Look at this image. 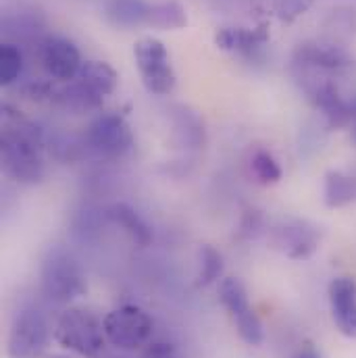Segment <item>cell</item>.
I'll use <instances>...</instances> for the list:
<instances>
[{
	"instance_id": "1",
	"label": "cell",
	"mask_w": 356,
	"mask_h": 358,
	"mask_svg": "<svg viewBox=\"0 0 356 358\" xmlns=\"http://www.w3.org/2000/svg\"><path fill=\"white\" fill-rule=\"evenodd\" d=\"M44 131L21 117L8 104L2 106L0 155L4 171L19 183H38L44 178Z\"/></svg>"
},
{
	"instance_id": "2",
	"label": "cell",
	"mask_w": 356,
	"mask_h": 358,
	"mask_svg": "<svg viewBox=\"0 0 356 358\" xmlns=\"http://www.w3.org/2000/svg\"><path fill=\"white\" fill-rule=\"evenodd\" d=\"M40 285L42 294L57 304H69L88 292L84 268L63 248L46 252L40 268Z\"/></svg>"
},
{
	"instance_id": "3",
	"label": "cell",
	"mask_w": 356,
	"mask_h": 358,
	"mask_svg": "<svg viewBox=\"0 0 356 358\" xmlns=\"http://www.w3.org/2000/svg\"><path fill=\"white\" fill-rule=\"evenodd\" d=\"M55 340L65 350H71L84 358H100L106 346L104 323L90 310L84 308H67L57 325Z\"/></svg>"
},
{
	"instance_id": "4",
	"label": "cell",
	"mask_w": 356,
	"mask_h": 358,
	"mask_svg": "<svg viewBox=\"0 0 356 358\" xmlns=\"http://www.w3.org/2000/svg\"><path fill=\"white\" fill-rule=\"evenodd\" d=\"M102 323H104L106 342L117 350H125V352H134L140 350L142 346H148L155 329L150 315L134 304H123L119 308H113Z\"/></svg>"
},
{
	"instance_id": "5",
	"label": "cell",
	"mask_w": 356,
	"mask_h": 358,
	"mask_svg": "<svg viewBox=\"0 0 356 358\" xmlns=\"http://www.w3.org/2000/svg\"><path fill=\"white\" fill-rule=\"evenodd\" d=\"M134 134L129 123L119 113H104L96 117L84 134V146L100 159L117 161L134 150Z\"/></svg>"
},
{
	"instance_id": "6",
	"label": "cell",
	"mask_w": 356,
	"mask_h": 358,
	"mask_svg": "<svg viewBox=\"0 0 356 358\" xmlns=\"http://www.w3.org/2000/svg\"><path fill=\"white\" fill-rule=\"evenodd\" d=\"M134 59L144 88L155 96H167L176 90L178 78L167 46L157 38H142L134 46Z\"/></svg>"
},
{
	"instance_id": "7",
	"label": "cell",
	"mask_w": 356,
	"mask_h": 358,
	"mask_svg": "<svg viewBox=\"0 0 356 358\" xmlns=\"http://www.w3.org/2000/svg\"><path fill=\"white\" fill-rule=\"evenodd\" d=\"M50 342V327L40 308H21L6 340L8 358H44Z\"/></svg>"
},
{
	"instance_id": "8",
	"label": "cell",
	"mask_w": 356,
	"mask_h": 358,
	"mask_svg": "<svg viewBox=\"0 0 356 358\" xmlns=\"http://www.w3.org/2000/svg\"><path fill=\"white\" fill-rule=\"evenodd\" d=\"M219 300L225 306V310L232 315L240 338L250 346H261L265 340V329H263L259 315L255 313V308L248 302V294H246V287L242 285V281L236 277L221 279Z\"/></svg>"
},
{
	"instance_id": "9",
	"label": "cell",
	"mask_w": 356,
	"mask_h": 358,
	"mask_svg": "<svg viewBox=\"0 0 356 358\" xmlns=\"http://www.w3.org/2000/svg\"><path fill=\"white\" fill-rule=\"evenodd\" d=\"M38 57L44 71L57 82H73L82 71V55L80 48L61 36H48L38 46Z\"/></svg>"
},
{
	"instance_id": "10",
	"label": "cell",
	"mask_w": 356,
	"mask_h": 358,
	"mask_svg": "<svg viewBox=\"0 0 356 358\" xmlns=\"http://www.w3.org/2000/svg\"><path fill=\"white\" fill-rule=\"evenodd\" d=\"M306 94L317 110L323 113L332 129L348 127L350 123V100H344L338 86L329 80H311L306 84Z\"/></svg>"
},
{
	"instance_id": "11",
	"label": "cell",
	"mask_w": 356,
	"mask_h": 358,
	"mask_svg": "<svg viewBox=\"0 0 356 358\" xmlns=\"http://www.w3.org/2000/svg\"><path fill=\"white\" fill-rule=\"evenodd\" d=\"M319 242H321V234L317 231V227H313L306 221H290L275 231V246L287 259L294 261H302L315 255Z\"/></svg>"
},
{
	"instance_id": "12",
	"label": "cell",
	"mask_w": 356,
	"mask_h": 358,
	"mask_svg": "<svg viewBox=\"0 0 356 358\" xmlns=\"http://www.w3.org/2000/svg\"><path fill=\"white\" fill-rule=\"evenodd\" d=\"M327 294L336 327L346 338L356 340V279L336 277L329 283Z\"/></svg>"
},
{
	"instance_id": "13",
	"label": "cell",
	"mask_w": 356,
	"mask_h": 358,
	"mask_svg": "<svg viewBox=\"0 0 356 358\" xmlns=\"http://www.w3.org/2000/svg\"><path fill=\"white\" fill-rule=\"evenodd\" d=\"M294 61L298 67L315 73H334L342 71L350 65V59L346 57L344 50L338 46H327V44H300L296 48Z\"/></svg>"
},
{
	"instance_id": "14",
	"label": "cell",
	"mask_w": 356,
	"mask_h": 358,
	"mask_svg": "<svg viewBox=\"0 0 356 358\" xmlns=\"http://www.w3.org/2000/svg\"><path fill=\"white\" fill-rule=\"evenodd\" d=\"M269 40V27L263 23L255 29L248 27H221L215 34V44L221 50L238 52V55H255L259 48H263Z\"/></svg>"
},
{
	"instance_id": "15",
	"label": "cell",
	"mask_w": 356,
	"mask_h": 358,
	"mask_svg": "<svg viewBox=\"0 0 356 358\" xmlns=\"http://www.w3.org/2000/svg\"><path fill=\"white\" fill-rule=\"evenodd\" d=\"M104 217L111 221V223H115V225H119L138 246H148L150 242H152V229H150V225L140 217V213L138 210H134L129 204H125V202H115V204H111V206H106V210H104Z\"/></svg>"
},
{
	"instance_id": "16",
	"label": "cell",
	"mask_w": 356,
	"mask_h": 358,
	"mask_svg": "<svg viewBox=\"0 0 356 358\" xmlns=\"http://www.w3.org/2000/svg\"><path fill=\"white\" fill-rule=\"evenodd\" d=\"M102 100L104 98L100 94H96L92 88H88L82 80H73V82H67L65 88L57 90V96L52 102L57 106L69 110V113L84 115V113L102 108Z\"/></svg>"
},
{
	"instance_id": "17",
	"label": "cell",
	"mask_w": 356,
	"mask_h": 358,
	"mask_svg": "<svg viewBox=\"0 0 356 358\" xmlns=\"http://www.w3.org/2000/svg\"><path fill=\"white\" fill-rule=\"evenodd\" d=\"M148 4L146 0H108L106 4V17L113 25L131 29L146 25V15H148Z\"/></svg>"
},
{
	"instance_id": "18",
	"label": "cell",
	"mask_w": 356,
	"mask_h": 358,
	"mask_svg": "<svg viewBox=\"0 0 356 358\" xmlns=\"http://www.w3.org/2000/svg\"><path fill=\"white\" fill-rule=\"evenodd\" d=\"M185 25H187V13L178 0H163V2L148 4L146 27L171 31V29H183Z\"/></svg>"
},
{
	"instance_id": "19",
	"label": "cell",
	"mask_w": 356,
	"mask_h": 358,
	"mask_svg": "<svg viewBox=\"0 0 356 358\" xmlns=\"http://www.w3.org/2000/svg\"><path fill=\"white\" fill-rule=\"evenodd\" d=\"M323 200L329 208H342L356 202V178L342 171H329L325 176Z\"/></svg>"
},
{
	"instance_id": "20",
	"label": "cell",
	"mask_w": 356,
	"mask_h": 358,
	"mask_svg": "<svg viewBox=\"0 0 356 358\" xmlns=\"http://www.w3.org/2000/svg\"><path fill=\"white\" fill-rule=\"evenodd\" d=\"M78 80H82L88 88H92L96 94H100L104 98V96L115 92L117 82H119V76L104 61H84Z\"/></svg>"
},
{
	"instance_id": "21",
	"label": "cell",
	"mask_w": 356,
	"mask_h": 358,
	"mask_svg": "<svg viewBox=\"0 0 356 358\" xmlns=\"http://www.w3.org/2000/svg\"><path fill=\"white\" fill-rule=\"evenodd\" d=\"M223 275V257L217 248L213 246H202L198 250V285L206 287L211 283H215L217 279H221Z\"/></svg>"
},
{
	"instance_id": "22",
	"label": "cell",
	"mask_w": 356,
	"mask_h": 358,
	"mask_svg": "<svg viewBox=\"0 0 356 358\" xmlns=\"http://www.w3.org/2000/svg\"><path fill=\"white\" fill-rule=\"evenodd\" d=\"M23 71V52L17 44L4 42L0 46V84L10 86Z\"/></svg>"
},
{
	"instance_id": "23",
	"label": "cell",
	"mask_w": 356,
	"mask_h": 358,
	"mask_svg": "<svg viewBox=\"0 0 356 358\" xmlns=\"http://www.w3.org/2000/svg\"><path fill=\"white\" fill-rule=\"evenodd\" d=\"M173 113H176L178 131L183 136V140L192 146H200L204 142V127L200 117L187 106H176Z\"/></svg>"
},
{
	"instance_id": "24",
	"label": "cell",
	"mask_w": 356,
	"mask_h": 358,
	"mask_svg": "<svg viewBox=\"0 0 356 358\" xmlns=\"http://www.w3.org/2000/svg\"><path fill=\"white\" fill-rule=\"evenodd\" d=\"M250 169H252V176L259 179L261 183H265V185L277 183L281 179V167H279V163L275 161V157L269 150H263V148L252 155Z\"/></svg>"
},
{
	"instance_id": "25",
	"label": "cell",
	"mask_w": 356,
	"mask_h": 358,
	"mask_svg": "<svg viewBox=\"0 0 356 358\" xmlns=\"http://www.w3.org/2000/svg\"><path fill=\"white\" fill-rule=\"evenodd\" d=\"M144 358H179V357L173 344H169V342H152V344H148V348H146V352H144Z\"/></svg>"
},
{
	"instance_id": "26",
	"label": "cell",
	"mask_w": 356,
	"mask_h": 358,
	"mask_svg": "<svg viewBox=\"0 0 356 358\" xmlns=\"http://www.w3.org/2000/svg\"><path fill=\"white\" fill-rule=\"evenodd\" d=\"M294 358H321V352L313 344H304Z\"/></svg>"
},
{
	"instance_id": "27",
	"label": "cell",
	"mask_w": 356,
	"mask_h": 358,
	"mask_svg": "<svg viewBox=\"0 0 356 358\" xmlns=\"http://www.w3.org/2000/svg\"><path fill=\"white\" fill-rule=\"evenodd\" d=\"M348 127H350L353 144L356 146V96L350 100V123H348Z\"/></svg>"
},
{
	"instance_id": "28",
	"label": "cell",
	"mask_w": 356,
	"mask_h": 358,
	"mask_svg": "<svg viewBox=\"0 0 356 358\" xmlns=\"http://www.w3.org/2000/svg\"><path fill=\"white\" fill-rule=\"evenodd\" d=\"M44 358H69V357H65V355H50V357H44Z\"/></svg>"
}]
</instances>
